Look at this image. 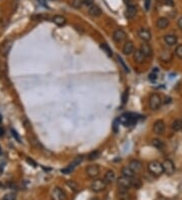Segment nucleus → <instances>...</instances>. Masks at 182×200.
<instances>
[{
    "label": "nucleus",
    "mask_w": 182,
    "mask_h": 200,
    "mask_svg": "<svg viewBox=\"0 0 182 200\" xmlns=\"http://www.w3.org/2000/svg\"><path fill=\"white\" fill-rule=\"evenodd\" d=\"M118 119H120V122L121 124H124L126 126H131L138 122L139 115L133 114V113H126V114H122Z\"/></svg>",
    "instance_id": "obj_1"
},
{
    "label": "nucleus",
    "mask_w": 182,
    "mask_h": 200,
    "mask_svg": "<svg viewBox=\"0 0 182 200\" xmlns=\"http://www.w3.org/2000/svg\"><path fill=\"white\" fill-rule=\"evenodd\" d=\"M148 170H149V172L151 173L152 175L157 176V177L158 176H161L163 173H164L162 164L160 162H158V161L150 162L149 165H148Z\"/></svg>",
    "instance_id": "obj_2"
},
{
    "label": "nucleus",
    "mask_w": 182,
    "mask_h": 200,
    "mask_svg": "<svg viewBox=\"0 0 182 200\" xmlns=\"http://www.w3.org/2000/svg\"><path fill=\"white\" fill-rule=\"evenodd\" d=\"M106 186L107 184L105 183V181L102 180V179H96L94 180L92 183L90 185V189L93 191V192H102L106 189Z\"/></svg>",
    "instance_id": "obj_3"
},
{
    "label": "nucleus",
    "mask_w": 182,
    "mask_h": 200,
    "mask_svg": "<svg viewBox=\"0 0 182 200\" xmlns=\"http://www.w3.org/2000/svg\"><path fill=\"white\" fill-rule=\"evenodd\" d=\"M133 178H129V177L121 176L117 179V185L121 190H129L131 187H133Z\"/></svg>",
    "instance_id": "obj_4"
},
{
    "label": "nucleus",
    "mask_w": 182,
    "mask_h": 200,
    "mask_svg": "<svg viewBox=\"0 0 182 200\" xmlns=\"http://www.w3.org/2000/svg\"><path fill=\"white\" fill-rule=\"evenodd\" d=\"M149 103H150V108H151L152 110H157V109L161 106V103H162L161 96L158 93L152 94L151 97H150Z\"/></svg>",
    "instance_id": "obj_5"
},
{
    "label": "nucleus",
    "mask_w": 182,
    "mask_h": 200,
    "mask_svg": "<svg viewBox=\"0 0 182 200\" xmlns=\"http://www.w3.org/2000/svg\"><path fill=\"white\" fill-rule=\"evenodd\" d=\"M162 166H163V170L164 173H166L167 175H173L175 172V165L174 163H173L171 160L169 159H166L165 161L162 163Z\"/></svg>",
    "instance_id": "obj_6"
},
{
    "label": "nucleus",
    "mask_w": 182,
    "mask_h": 200,
    "mask_svg": "<svg viewBox=\"0 0 182 200\" xmlns=\"http://www.w3.org/2000/svg\"><path fill=\"white\" fill-rule=\"evenodd\" d=\"M52 198H53V200H68V197H67L66 193L59 187L53 188V190H52Z\"/></svg>",
    "instance_id": "obj_7"
},
{
    "label": "nucleus",
    "mask_w": 182,
    "mask_h": 200,
    "mask_svg": "<svg viewBox=\"0 0 182 200\" xmlns=\"http://www.w3.org/2000/svg\"><path fill=\"white\" fill-rule=\"evenodd\" d=\"M126 38V34L124 29H117L113 31V34H112V39L115 40V43H121L122 40H125Z\"/></svg>",
    "instance_id": "obj_8"
},
{
    "label": "nucleus",
    "mask_w": 182,
    "mask_h": 200,
    "mask_svg": "<svg viewBox=\"0 0 182 200\" xmlns=\"http://www.w3.org/2000/svg\"><path fill=\"white\" fill-rule=\"evenodd\" d=\"M86 173H87V175L90 177V178H96L98 177L99 173H100V168L98 165H90L87 167V169H86Z\"/></svg>",
    "instance_id": "obj_9"
},
{
    "label": "nucleus",
    "mask_w": 182,
    "mask_h": 200,
    "mask_svg": "<svg viewBox=\"0 0 182 200\" xmlns=\"http://www.w3.org/2000/svg\"><path fill=\"white\" fill-rule=\"evenodd\" d=\"M153 130L155 134H162L165 131V122H164L162 119H158L155 121L154 126H153Z\"/></svg>",
    "instance_id": "obj_10"
},
{
    "label": "nucleus",
    "mask_w": 182,
    "mask_h": 200,
    "mask_svg": "<svg viewBox=\"0 0 182 200\" xmlns=\"http://www.w3.org/2000/svg\"><path fill=\"white\" fill-rule=\"evenodd\" d=\"M136 11H138V9H136V6L135 4H130V5H127V7H126L125 16L127 18V19H131V18H134L136 16Z\"/></svg>",
    "instance_id": "obj_11"
},
{
    "label": "nucleus",
    "mask_w": 182,
    "mask_h": 200,
    "mask_svg": "<svg viewBox=\"0 0 182 200\" xmlns=\"http://www.w3.org/2000/svg\"><path fill=\"white\" fill-rule=\"evenodd\" d=\"M140 50H141V51H142V53L145 55L146 58L152 57V55H153V49H152V47H151V45H150L148 43L144 42L142 45H141Z\"/></svg>",
    "instance_id": "obj_12"
},
{
    "label": "nucleus",
    "mask_w": 182,
    "mask_h": 200,
    "mask_svg": "<svg viewBox=\"0 0 182 200\" xmlns=\"http://www.w3.org/2000/svg\"><path fill=\"white\" fill-rule=\"evenodd\" d=\"M138 35H139V38L143 40V42H146V43L149 42L152 38V34H151V33H150V30L146 29H141L138 31Z\"/></svg>",
    "instance_id": "obj_13"
},
{
    "label": "nucleus",
    "mask_w": 182,
    "mask_h": 200,
    "mask_svg": "<svg viewBox=\"0 0 182 200\" xmlns=\"http://www.w3.org/2000/svg\"><path fill=\"white\" fill-rule=\"evenodd\" d=\"M129 167L135 173H139V172L142 171V169H143V164H142V162L139 161V160H131L129 163Z\"/></svg>",
    "instance_id": "obj_14"
},
{
    "label": "nucleus",
    "mask_w": 182,
    "mask_h": 200,
    "mask_svg": "<svg viewBox=\"0 0 182 200\" xmlns=\"http://www.w3.org/2000/svg\"><path fill=\"white\" fill-rule=\"evenodd\" d=\"M11 48H12V42H11V40L5 42L4 44H2L1 48H0V54H1L3 57H6L7 55L9 54V52H10Z\"/></svg>",
    "instance_id": "obj_15"
},
{
    "label": "nucleus",
    "mask_w": 182,
    "mask_h": 200,
    "mask_svg": "<svg viewBox=\"0 0 182 200\" xmlns=\"http://www.w3.org/2000/svg\"><path fill=\"white\" fill-rule=\"evenodd\" d=\"M135 52V47L134 44L131 42V40H127V42L122 47V53H124L126 56H129V55L133 54Z\"/></svg>",
    "instance_id": "obj_16"
},
{
    "label": "nucleus",
    "mask_w": 182,
    "mask_h": 200,
    "mask_svg": "<svg viewBox=\"0 0 182 200\" xmlns=\"http://www.w3.org/2000/svg\"><path fill=\"white\" fill-rule=\"evenodd\" d=\"M88 13L91 15V16H93V17H98L101 15V13H102V10H101V8H100L97 4H93L92 6H90L89 7V10H88Z\"/></svg>",
    "instance_id": "obj_17"
},
{
    "label": "nucleus",
    "mask_w": 182,
    "mask_h": 200,
    "mask_svg": "<svg viewBox=\"0 0 182 200\" xmlns=\"http://www.w3.org/2000/svg\"><path fill=\"white\" fill-rule=\"evenodd\" d=\"M115 173L113 172L112 170H108L106 173H105V175H104V181H105V183L106 184H112L113 182L115 181Z\"/></svg>",
    "instance_id": "obj_18"
},
{
    "label": "nucleus",
    "mask_w": 182,
    "mask_h": 200,
    "mask_svg": "<svg viewBox=\"0 0 182 200\" xmlns=\"http://www.w3.org/2000/svg\"><path fill=\"white\" fill-rule=\"evenodd\" d=\"M156 25L158 29H165L166 27L169 25V19L166 17H160V18H158V20L156 22Z\"/></svg>",
    "instance_id": "obj_19"
},
{
    "label": "nucleus",
    "mask_w": 182,
    "mask_h": 200,
    "mask_svg": "<svg viewBox=\"0 0 182 200\" xmlns=\"http://www.w3.org/2000/svg\"><path fill=\"white\" fill-rule=\"evenodd\" d=\"M145 55L142 53V51L141 50H136V51L134 52V60L138 63V64H142L144 63L145 61Z\"/></svg>",
    "instance_id": "obj_20"
},
{
    "label": "nucleus",
    "mask_w": 182,
    "mask_h": 200,
    "mask_svg": "<svg viewBox=\"0 0 182 200\" xmlns=\"http://www.w3.org/2000/svg\"><path fill=\"white\" fill-rule=\"evenodd\" d=\"M53 21H54V24H57L58 26H63L66 24L67 19H66V17L63 15H55L53 17Z\"/></svg>",
    "instance_id": "obj_21"
},
{
    "label": "nucleus",
    "mask_w": 182,
    "mask_h": 200,
    "mask_svg": "<svg viewBox=\"0 0 182 200\" xmlns=\"http://www.w3.org/2000/svg\"><path fill=\"white\" fill-rule=\"evenodd\" d=\"M164 40L168 45H174L177 43V36L174 34H166L164 36Z\"/></svg>",
    "instance_id": "obj_22"
},
{
    "label": "nucleus",
    "mask_w": 182,
    "mask_h": 200,
    "mask_svg": "<svg viewBox=\"0 0 182 200\" xmlns=\"http://www.w3.org/2000/svg\"><path fill=\"white\" fill-rule=\"evenodd\" d=\"M151 145H153L154 148H156L158 150H164L165 149V144H164L163 140L159 139H153Z\"/></svg>",
    "instance_id": "obj_23"
},
{
    "label": "nucleus",
    "mask_w": 182,
    "mask_h": 200,
    "mask_svg": "<svg viewBox=\"0 0 182 200\" xmlns=\"http://www.w3.org/2000/svg\"><path fill=\"white\" fill-rule=\"evenodd\" d=\"M121 174L122 176H126V177H129V178H134L136 173L131 169V168L127 166V167H125L121 169Z\"/></svg>",
    "instance_id": "obj_24"
},
{
    "label": "nucleus",
    "mask_w": 182,
    "mask_h": 200,
    "mask_svg": "<svg viewBox=\"0 0 182 200\" xmlns=\"http://www.w3.org/2000/svg\"><path fill=\"white\" fill-rule=\"evenodd\" d=\"M161 61L163 62H170L172 60V55L169 51H166V50H164L162 52L161 56H160Z\"/></svg>",
    "instance_id": "obj_25"
},
{
    "label": "nucleus",
    "mask_w": 182,
    "mask_h": 200,
    "mask_svg": "<svg viewBox=\"0 0 182 200\" xmlns=\"http://www.w3.org/2000/svg\"><path fill=\"white\" fill-rule=\"evenodd\" d=\"M118 200H131V195L127 192V190H120L118 194Z\"/></svg>",
    "instance_id": "obj_26"
},
{
    "label": "nucleus",
    "mask_w": 182,
    "mask_h": 200,
    "mask_svg": "<svg viewBox=\"0 0 182 200\" xmlns=\"http://www.w3.org/2000/svg\"><path fill=\"white\" fill-rule=\"evenodd\" d=\"M172 129L174 131H179L180 129H182V120L181 119H176L172 122L171 124Z\"/></svg>",
    "instance_id": "obj_27"
},
{
    "label": "nucleus",
    "mask_w": 182,
    "mask_h": 200,
    "mask_svg": "<svg viewBox=\"0 0 182 200\" xmlns=\"http://www.w3.org/2000/svg\"><path fill=\"white\" fill-rule=\"evenodd\" d=\"M100 48H101V50H103V52L107 55V57H109V58L112 57V51H111V49L109 48L106 44H101V45H100Z\"/></svg>",
    "instance_id": "obj_28"
},
{
    "label": "nucleus",
    "mask_w": 182,
    "mask_h": 200,
    "mask_svg": "<svg viewBox=\"0 0 182 200\" xmlns=\"http://www.w3.org/2000/svg\"><path fill=\"white\" fill-rule=\"evenodd\" d=\"M116 60H117V62H118V64H120V65L121 66V68L122 69H124L126 72H127L129 73L130 72V69H129V67L126 66V64L125 63V61L122 60L121 59V57H120V56H116Z\"/></svg>",
    "instance_id": "obj_29"
},
{
    "label": "nucleus",
    "mask_w": 182,
    "mask_h": 200,
    "mask_svg": "<svg viewBox=\"0 0 182 200\" xmlns=\"http://www.w3.org/2000/svg\"><path fill=\"white\" fill-rule=\"evenodd\" d=\"M99 156H100V151L95 150V151H92L88 155V159L90 161H93V160H95V159H97Z\"/></svg>",
    "instance_id": "obj_30"
},
{
    "label": "nucleus",
    "mask_w": 182,
    "mask_h": 200,
    "mask_svg": "<svg viewBox=\"0 0 182 200\" xmlns=\"http://www.w3.org/2000/svg\"><path fill=\"white\" fill-rule=\"evenodd\" d=\"M82 160H83V157H81V156H80V157H77V158L75 159V160H74V161H73V162H72V163L70 164V167L72 168V169H73V170H74V169H75V168H76L77 166H78V165H79V164H80V163L82 162Z\"/></svg>",
    "instance_id": "obj_31"
},
{
    "label": "nucleus",
    "mask_w": 182,
    "mask_h": 200,
    "mask_svg": "<svg viewBox=\"0 0 182 200\" xmlns=\"http://www.w3.org/2000/svg\"><path fill=\"white\" fill-rule=\"evenodd\" d=\"M15 199H16V195L14 193H7L0 200H15Z\"/></svg>",
    "instance_id": "obj_32"
},
{
    "label": "nucleus",
    "mask_w": 182,
    "mask_h": 200,
    "mask_svg": "<svg viewBox=\"0 0 182 200\" xmlns=\"http://www.w3.org/2000/svg\"><path fill=\"white\" fill-rule=\"evenodd\" d=\"M175 55L177 58H179L182 60V45H178L175 49Z\"/></svg>",
    "instance_id": "obj_33"
},
{
    "label": "nucleus",
    "mask_w": 182,
    "mask_h": 200,
    "mask_svg": "<svg viewBox=\"0 0 182 200\" xmlns=\"http://www.w3.org/2000/svg\"><path fill=\"white\" fill-rule=\"evenodd\" d=\"M67 185L69 186V187L73 191H75V192H76V191H78V185H77L74 181H71V180L70 181H67Z\"/></svg>",
    "instance_id": "obj_34"
},
{
    "label": "nucleus",
    "mask_w": 182,
    "mask_h": 200,
    "mask_svg": "<svg viewBox=\"0 0 182 200\" xmlns=\"http://www.w3.org/2000/svg\"><path fill=\"white\" fill-rule=\"evenodd\" d=\"M83 5V0H73L72 1V6L74 8H80Z\"/></svg>",
    "instance_id": "obj_35"
},
{
    "label": "nucleus",
    "mask_w": 182,
    "mask_h": 200,
    "mask_svg": "<svg viewBox=\"0 0 182 200\" xmlns=\"http://www.w3.org/2000/svg\"><path fill=\"white\" fill-rule=\"evenodd\" d=\"M131 182H133V187L135 188H140L142 186V182H141L140 179H135V177L131 179Z\"/></svg>",
    "instance_id": "obj_36"
},
{
    "label": "nucleus",
    "mask_w": 182,
    "mask_h": 200,
    "mask_svg": "<svg viewBox=\"0 0 182 200\" xmlns=\"http://www.w3.org/2000/svg\"><path fill=\"white\" fill-rule=\"evenodd\" d=\"M127 99H129V91L126 90L124 92V94H122V96H121V103L126 104V101H127Z\"/></svg>",
    "instance_id": "obj_37"
},
{
    "label": "nucleus",
    "mask_w": 182,
    "mask_h": 200,
    "mask_svg": "<svg viewBox=\"0 0 182 200\" xmlns=\"http://www.w3.org/2000/svg\"><path fill=\"white\" fill-rule=\"evenodd\" d=\"M11 134L13 135V138H14L18 143H21V140H20V136L18 135V134L16 133V131L14 129H11Z\"/></svg>",
    "instance_id": "obj_38"
},
{
    "label": "nucleus",
    "mask_w": 182,
    "mask_h": 200,
    "mask_svg": "<svg viewBox=\"0 0 182 200\" xmlns=\"http://www.w3.org/2000/svg\"><path fill=\"white\" fill-rule=\"evenodd\" d=\"M144 6L146 10L149 11L150 7H151V0H144Z\"/></svg>",
    "instance_id": "obj_39"
},
{
    "label": "nucleus",
    "mask_w": 182,
    "mask_h": 200,
    "mask_svg": "<svg viewBox=\"0 0 182 200\" xmlns=\"http://www.w3.org/2000/svg\"><path fill=\"white\" fill-rule=\"evenodd\" d=\"M94 4V0H83V5L85 6H92Z\"/></svg>",
    "instance_id": "obj_40"
},
{
    "label": "nucleus",
    "mask_w": 182,
    "mask_h": 200,
    "mask_svg": "<svg viewBox=\"0 0 182 200\" xmlns=\"http://www.w3.org/2000/svg\"><path fill=\"white\" fill-rule=\"evenodd\" d=\"M120 119H115V122H113V131H115V133H116L117 131V127L120 126Z\"/></svg>",
    "instance_id": "obj_41"
},
{
    "label": "nucleus",
    "mask_w": 182,
    "mask_h": 200,
    "mask_svg": "<svg viewBox=\"0 0 182 200\" xmlns=\"http://www.w3.org/2000/svg\"><path fill=\"white\" fill-rule=\"evenodd\" d=\"M73 171L72 168L69 166V167H67V168H64V169H62V173H64V174H70V173Z\"/></svg>",
    "instance_id": "obj_42"
},
{
    "label": "nucleus",
    "mask_w": 182,
    "mask_h": 200,
    "mask_svg": "<svg viewBox=\"0 0 182 200\" xmlns=\"http://www.w3.org/2000/svg\"><path fill=\"white\" fill-rule=\"evenodd\" d=\"M155 72H157V70H155ZM155 72L151 73V74L149 75V79L151 81H155L157 79V75H156V73H155Z\"/></svg>",
    "instance_id": "obj_43"
},
{
    "label": "nucleus",
    "mask_w": 182,
    "mask_h": 200,
    "mask_svg": "<svg viewBox=\"0 0 182 200\" xmlns=\"http://www.w3.org/2000/svg\"><path fill=\"white\" fill-rule=\"evenodd\" d=\"M26 162L27 163H29V164H30V165L31 166H33V167H36V163L34 161V160H31V159H29V158H27L26 159Z\"/></svg>",
    "instance_id": "obj_44"
},
{
    "label": "nucleus",
    "mask_w": 182,
    "mask_h": 200,
    "mask_svg": "<svg viewBox=\"0 0 182 200\" xmlns=\"http://www.w3.org/2000/svg\"><path fill=\"white\" fill-rule=\"evenodd\" d=\"M36 1H38L42 6H44V7H48L47 2H46V0H36Z\"/></svg>",
    "instance_id": "obj_45"
},
{
    "label": "nucleus",
    "mask_w": 182,
    "mask_h": 200,
    "mask_svg": "<svg viewBox=\"0 0 182 200\" xmlns=\"http://www.w3.org/2000/svg\"><path fill=\"white\" fill-rule=\"evenodd\" d=\"M166 4L169 6H174V1L173 0H166Z\"/></svg>",
    "instance_id": "obj_46"
},
{
    "label": "nucleus",
    "mask_w": 182,
    "mask_h": 200,
    "mask_svg": "<svg viewBox=\"0 0 182 200\" xmlns=\"http://www.w3.org/2000/svg\"><path fill=\"white\" fill-rule=\"evenodd\" d=\"M178 26H179V29L182 30V17H180L179 20H178Z\"/></svg>",
    "instance_id": "obj_47"
},
{
    "label": "nucleus",
    "mask_w": 182,
    "mask_h": 200,
    "mask_svg": "<svg viewBox=\"0 0 182 200\" xmlns=\"http://www.w3.org/2000/svg\"><path fill=\"white\" fill-rule=\"evenodd\" d=\"M4 134V129L3 127H0V136H2Z\"/></svg>",
    "instance_id": "obj_48"
},
{
    "label": "nucleus",
    "mask_w": 182,
    "mask_h": 200,
    "mask_svg": "<svg viewBox=\"0 0 182 200\" xmlns=\"http://www.w3.org/2000/svg\"><path fill=\"white\" fill-rule=\"evenodd\" d=\"M124 1L126 2V4H129V5L130 4H133V0H124Z\"/></svg>",
    "instance_id": "obj_49"
},
{
    "label": "nucleus",
    "mask_w": 182,
    "mask_h": 200,
    "mask_svg": "<svg viewBox=\"0 0 182 200\" xmlns=\"http://www.w3.org/2000/svg\"><path fill=\"white\" fill-rule=\"evenodd\" d=\"M171 102V97H166V101L165 103H170Z\"/></svg>",
    "instance_id": "obj_50"
},
{
    "label": "nucleus",
    "mask_w": 182,
    "mask_h": 200,
    "mask_svg": "<svg viewBox=\"0 0 182 200\" xmlns=\"http://www.w3.org/2000/svg\"><path fill=\"white\" fill-rule=\"evenodd\" d=\"M0 155H2V149H1V147H0Z\"/></svg>",
    "instance_id": "obj_51"
},
{
    "label": "nucleus",
    "mask_w": 182,
    "mask_h": 200,
    "mask_svg": "<svg viewBox=\"0 0 182 200\" xmlns=\"http://www.w3.org/2000/svg\"><path fill=\"white\" fill-rule=\"evenodd\" d=\"M157 1H160L161 2V1H164V0H157Z\"/></svg>",
    "instance_id": "obj_52"
},
{
    "label": "nucleus",
    "mask_w": 182,
    "mask_h": 200,
    "mask_svg": "<svg viewBox=\"0 0 182 200\" xmlns=\"http://www.w3.org/2000/svg\"><path fill=\"white\" fill-rule=\"evenodd\" d=\"M0 121H1V117H0Z\"/></svg>",
    "instance_id": "obj_53"
}]
</instances>
